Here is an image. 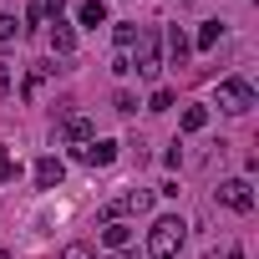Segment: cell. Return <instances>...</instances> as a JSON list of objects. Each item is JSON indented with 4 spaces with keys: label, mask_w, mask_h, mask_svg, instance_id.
<instances>
[{
    "label": "cell",
    "mask_w": 259,
    "mask_h": 259,
    "mask_svg": "<svg viewBox=\"0 0 259 259\" xmlns=\"http://www.w3.org/2000/svg\"><path fill=\"white\" fill-rule=\"evenodd\" d=\"M168 107H173V92H168V87H158V92H153V102H148V112H168Z\"/></svg>",
    "instance_id": "17"
},
{
    "label": "cell",
    "mask_w": 259,
    "mask_h": 259,
    "mask_svg": "<svg viewBox=\"0 0 259 259\" xmlns=\"http://www.w3.org/2000/svg\"><path fill=\"white\" fill-rule=\"evenodd\" d=\"M11 36H16V16L0 11V41H11Z\"/></svg>",
    "instance_id": "18"
},
{
    "label": "cell",
    "mask_w": 259,
    "mask_h": 259,
    "mask_svg": "<svg viewBox=\"0 0 259 259\" xmlns=\"http://www.w3.org/2000/svg\"><path fill=\"white\" fill-rule=\"evenodd\" d=\"M168 51H173V66H183V61H188V36H183L178 26L168 31Z\"/></svg>",
    "instance_id": "12"
},
{
    "label": "cell",
    "mask_w": 259,
    "mask_h": 259,
    "mask_svg": "<svg viewBox=\"0 0 259 259\" xmlns=\"http://www.w3.org/2000/svg\"><path fill=\"white\" fill-rule=\"evenodd\" d=\"M71 153H76V163H87V168L117 163V143H112V138H92V143H81V148H71Z\"/></svg>",
    "instance_id": "5"
},
{
    "label": "cell",
    "mask_w": 259,
    "mask_h": 259,
    "mask_svg": "<svg viewBox=\"0 0 259 259\" xmlns=\"http://www.w3.org/2000/svg\"><path fill=\"white\" fill-rule=\"evenodd\" d=\"M16 173H21V168H16V158H11L6 148H0V188H6V183H11Z\"/></svg>",
    "instance_id": "15"
},
{
    "label": "cell",
    "mask_w": 259,
    "mask_h": 259,
    "mask_svg": "<svg viewBox=\"0 0 259 259\" xmlns=\"http://www.w3.org/2000/svg\"><path fill=\"white\" fill-rule=\"evenodd\" d=\"M76 21L97 31V26H107V6H102V0H81V11H76Z\"/></svg>",
    "instance_id": "11"
},
{
    "label": "cell",
    "mask_w": 259,
    "mask_h": 259,
    "mask_svg": "<svg viewBox=\"0 0 259 259\" xmlns=\"http://www.w3.org/2000/svg\"><path fill=\"white\" fill-rule=\"evenodd\" d=\"M61 178H66V163H61V158H41V163H36V188L51 193V188H61Z\"/></svg>",
    "instance_id": "8"
},
{
    "label": "cell",
    "mask_w": 259,
    "mask_h": 259,
    "mask_svg": "<svg viewBox=\"0 0 259 259\" xmlns=\"http://www.w3.org/2000/svg\"><path fill=\"white\" fill-rule=\"evenodd\" d=\"M163 71V41L158 31H138V76H158Z\"/></svg>",
    "instance_id": "4"
},
{
    "label": "cell",
    "mask_w": 259,
    "mask_h": 259,
    "mask_svg": "<svg viewBox=\"0 0 259 259\" xmlns=\"http://www.w3.org/2000/svg\"><path fill=\"white\" fill-rule=\"evenodd\" d=\"M183 229H188V224H183L178 213H163V219L153 224V234H148V254H153V259H173V254L183 249Z\"/></svg>",
    "instance_id": "1"
},
{
    "label": "cell",
    "mask_w": 259,
    "mask_h": 259,
    "mask_svg": "<svg viewBox=\"0 0 259 259\" xmlns=\"http://www.w3.org/2000/svg\"><path fill=\"white\" fill-rule=\"evenodd\" d=\"M61 259H92V249H87V244H71V249H66Z\"/></svg>",
    "instance_id": "21"
},
{
    "label": "cell",
    "mask_w": 259,
    "mask_h": 259,
    "mask_svg": "<svg viewBox=\"0 0 259 259\" xmlns=\"http://www.w3.org/2000/svg\"><path fill=\"white\" fill-rule=\"evenodd\" d=\"M219 203L234 208V213H249V208H254V188H249V178H229V183H219Z\"/></svg>",
    "instance_id": "6"
},
{
    "label": "cell",
    "mask_w": 259,
    "mask_h": 259,
    "mask_svg": "<svg viewBox=\"0 0 259 259\" xmlns=\"http://www.w3.org/2000/svg\"><path fill=\"white\" fill-rule=\"evenodd\" d=\"M153 208V188H122V193H112L107 203H102V224H112V219H127V213H148Z\"/></svg>",
    "instance_id": "2"
},
{
    "label": "cell",
    "mask_w": 259,
    "mask_h": 259,
    "mask_svg": "<svg viewBox=\"0 0 259 259\" xmlns=\"http://www.w3.org/2000/svg\"><path fill=\"white\" fill-rule=\"evenodd\" d=\"M0 259H11V254H6V249H0Z\"/></svg>",
    "instance_id": "25"
},
{
    "label": "cell",
    "mask_w": 259,
    "mask_h": 259,
    "mask_svg": "<svg viewBox=\"0 0 259 259\" xmlns=\"http://www.w3.org/2000/svg\"><path fill=\"white\" fill-rule=\"evenodd\" d=\"M0 97H11V61H0Z\"/></svg>",
    "instance_id": "20"
},
{
    "label": "cell",
    "mask_w": 259,
    "mask_h": 259,
    "mask_svg": "<svg viewBox=\"0 0 259 259\" xmlns=\"http://www.w3.org/2000/svg\"><path fill=\"white\" fill-rule=\"evenodd\" d=\"M213 102H219L224 112H234V117H244V112L254 107V87H249L244 76H229V81H219V92H213Z\"/></svg>",
    "instance_id": "3"
},
{
    "label": "cell",
    "mask_w": 259,
    "mask_h": 259,
    "mask_svg": "<svg viewBox=\"0 0 259 259\" xmlns=\"http://www.w3.org/2000/svg\"><path fill=\"white\" fill-rule=\"evenodd\" d=\"M117 112H138V97L133 92H117Z\"/></svg>",
    "instance_id": "19"
},
{
    "label": "cell",
    "mask_w": 259,
    "mask_h": 259,
    "mask_svg": "<svg viewBox=\"0 0 259 259\" xmlns=\"http://www.w3.org/2000/svg\"><path fill=\"white\" fill-rule=\"evenodd\" d=\"M51 46H56V56H71L76 51V31L66 21H51Z\"/></svg>",
    "instance_id": "10"
},
{
    "label": "cell",
    "mask_w": 259,
    "mask_h": 259,
    "mask_svg": "<svg viewBox=\"0 0 259 259\" xmlns=\"http://www.w3.org/2000/svg\"><path fill=\"white\" fill-rule=\"evenodd\" d=\"M61 11H66V0H46V16L51 21H61Z\"/></svg>",
    "instance_id": "22"
},
{
    "label": "cell",
    "mask_w": 259,
    "mask_h": 259,
    "mask_svg": "<svg viewBox=\"0 0 259 259\" xmlns=\"http://www.w3.org/2000/svg\"><path fill=\"white\" fill-rule=\"evenodd\" d=\"M61 138H66L71 148H81V143L97 138V122H92L87 112H66V117H61Z\"/></svg>",
    "instance_id": "7"
},
{
    "label": "cell",
    "mask_w": 259,
    "mask_h": 259,
    "mask_svg": "<svg viewBox=\"0 0 259 259\" xmlns=\"http://www.w3.org/2000/svg\"><path fill=\"white\" fill-rule=\"evenodd\" d=\"M208 127V107H188L183 112V133H203Z\"/></svg>",
    "instance_id": "13"
},
{
    "label": "cell",
    "mask_w": 259,
    "mask_h": 259,
    "mask_svg": "<svg viewBox=\"0 0 259 259\" xmlns=\"http://www.w3.org/2000/svg\"><path fill=\"white\" fill-rule=\"evenodd\" d=\"M127 239H133L127 219H112V224H102V244H107V249H127Z\"/></svg>",
    "instance_id": "9"
},
{
    "label": "cell",
    "mask_w": 259,
    "mask_h": 259,
    "mask_svg": "<svg viewBox=\"0 0 259 259\" xmlns=\"http://www.w3.org/2000/svg\"><path fill=\"white\" fill-rule=\"evenodd\" d=\"M208 46H219V21H208V26L198 31V51H208Z\"/></svg>",
    "instance_id": "16"
},
{
    "label": "cell",
    "mask_w": 259,
    "mask_h": 259,
    "mask_svg": "<svg viewBox=\"0 0 259 259\" xmlns=\"http://www.w3.org/2000/svg\"><path fill=\"white\" fill-rule=\"evenodd\" d=\"M138 31H143V26H133V21H122V26L112 31V41H117V51H127V46H133V41H138Z\"/></svg>",
    "instance_id": "14"
},
{
    "label": "cell",
    "mask_w": 259,
    "mask_h": 259,
    "mask_svg": "<svg viewBox=\"0 0 259 259\" xmlns=\"http://www.w3.org/2000/svg\"><path fill=\"white\" fill-rule=\"evenodd\" d=\"M224 259H244V249H229V254H224Z\"/></svg>",
    "instance_id": "23"
},
{
    "label": "cell",
    "mask_w": 259,
    "mask_h": 259,
    "mask_svg": "<svg viewBox=\"0 0 259 259\" xmlns=\"http://www.w3.org/2000/svg\"><path fill=\"white\" fill-rule=\"evenodd\" d=\"M112 259H133V254H127V249H117V254H112Z\"/></svg>",
    "instance_id": "24"
}]
</instances>
